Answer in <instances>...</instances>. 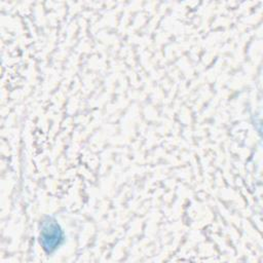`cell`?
<instances>
[{
	"label": "cell",
	"instance_id": "6da1fadb",
	"mask_svg": "<svg viewBox=\"0 0 263 263\" xmlns=\"http://www.w3.org/2000/svg\"><path fill=\"white\" fill-rule=\"evenodd\" d=\"M63 241V231L60 225L50 217L42 221L40 243L46 253H52Z\"/></svg>",
	"mask_w": 263,
	"mask_h": 263
}]
</instances>
